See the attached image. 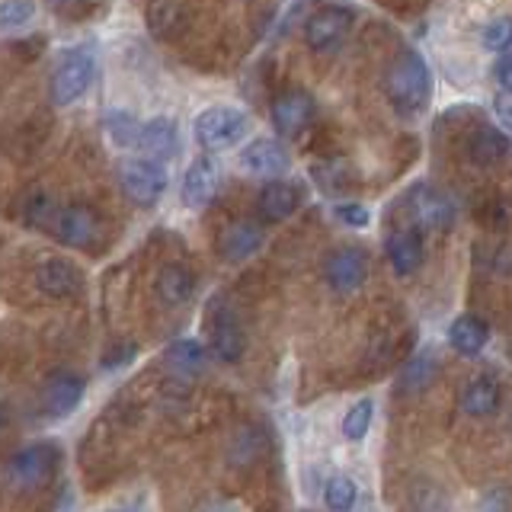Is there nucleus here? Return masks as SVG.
Here are the masks:
<instances>
[{
    "label": "nucleus",
    "mask_w": 512,
    "mask_h": 512,
    "mask_svg": "<svg viewBox=\"0 0 512 512\" xmlns=\"http://www.w3.org/2000/svg\"><path fill=\"white\" fill-rule=\"evenodd\" d=\"M336 218H340L346 228H365L368 221H372V215H368L365 205H356V202H343L336 205Z\"/></svg>",
    "instance_id": "7c9ffc66"
},
{
    "label": "nucleus",
    "mask_w": 512,
    "mask_h": 512,
    "mask_svg": "<svg viewBox=\"0 0 512 512\" xmlns=\"http://www.w3.org/2000/svg\"><path fill=\"white\" fill-rule=\"evenodd\" d=\"M247 132H250L247 112H240L234 106H208V109L199 112L196 122H192L196 144L205 151L237 148V144L247 138Z\"/></svg>",
    "instance_id": "f03ea898"
},
{
    "label": "nucleus",
    "mask_w": 512,
    "mask_h": 512,
    "mask_svg": "<svg viewBox=\"0 0 512 512\" xmlns=\"http://www.w3.org/2000/svg\"><path fill=\"white\" fill-rule=\"evenodd\" d=\"M349 29H352V13L346 7H320L304 23V39L317 52H330V48H336L349 36Z\"/></svg>",
    "instance_id": "6e6552de"
},
{
    "label": "nucleus",
    "mask_w": 512,
    "mask_h": 512,
    "mask_svg": "<svg viewBox=\"0 0 512 512\" xmlns=\"http://www.w3.org/2000/svg\"><path fill=\"white\" fill-rule=\"evenodd\" d=\"M493 112H496V122H500L506 132H512V93L503 90V96H496Z\"/></svg>",
    "instance_id": "2f4dec72"
},
{
    "label": "nucleus",
    "mask_w": 512,
    "mask_h": 512,
    "mask_svg": "<svg viewBox=\"0 0 512 512\" xmlns=\"http://www.w3.org/2000/svg\"><path fill=\"white\" fill-rule=\"evenodd\" d=\"M138 148L144 151V157L154 160H170L180 148V138H176V125L167 116H154L141 125L138 132Z\"/></svg>",
    "instance_id": "f3484780"
},
{
    "label": "nucleus",
    "mask_w": 512,
    "mask_h": 512,
    "mask_svg": "<svg viewBox=\"0 0 512 512\" xmlns=\"http://www.w3.org/2000/svg\"><path fill=\"white\" fill-rule=\"evenodd\" d=\"M388 263L394 269V276L407 279L410 272L423 263V240L413 228H404L397 231L391 240H388Z\"/></svg>",
    "instance_id": "6ab92c4d"
},
{
    "label": "nucleus",
    "mask_w": 512,
    "mask_h": 512,
    "mask_svg": "<svg viewBox=\"0 0 512 512\" xmlns=\"http://www.w3.org/2000/svg\"><path fill=\"white\" fill-rule=\"evenodd\" d=\"M96 77V58L87 48H71L58 58V68L52 77V103L71 106L84 96Z\"/></svg>",
    "instance_id": "39448f33"
},
{
    "label": "nucleus",
    "mask_w": 512,
    "mask_h": 512,
    "mask_svg": "<svg viewBox=\"0 0 512 512\" xmlns=\"http://www.w3.org/2000/svg\"><path fill=\"white\" fill-rule=\"evenodd\" d=\"M490 340V330L480 317L474 314H461L452 327H448V343H452L455 352H461V356H477L480 349L487 346Z\"/></svg>",
    "instance_id": "412c9836"
},
{
    "label": "nucleus",
    "mask_w": 512,
    "mask_h": 512,
    "mask_svg": "<svg viewBox=\"0 0 512 512\" xmlns=\"http://www.w3.org/2000/svg\"><path fill=\"white\" fill-rule=\"evenodd\" d=\"M58 461H61V448L55 442H32L20 448L16 455H10L7 471H4L7 484L16 490H36L55 474Z\"/></svg>",
    "instance_id": "7ed1b4c3"
},
{
    "label": "nucleus",
    "mask_w": 512,
    "mask_h": 512,
    "mask_svg": "<svg viewBox=\"0 0 512 512\" xmlns=\"http://www.w3.org/2000/svg\"><path fill=\"white\" fill-rule=\"evenodd\" d=\"M487 52H509L512 48V16H496L484 26V36H480Z\"/></svg>",
    "instance_id": "c756f323"
},
{
    "label": "nucleus",
    "mask_w": 512,
    "mask_h": 512,
    "mask_svg": "<svg viewBox=\"0 0 512 512\" xmlns=\"http://www.w3.org/2000/svg\"><path fill=\"white\" fill-rule=\"evenodd\" d=\"M36 288L45 298H71L80 292L84 285V272H80L71 260H61V256H52L36 269Z\"/></svg>",
    "instance_id": "f8f14e48"
},
{
    "label": "nucleus",
    "mask_w": 512,
    "mask_h": 512,
    "mask_svg": "<svg viewBox=\"0 0 512 512\" xmlns=\"http://www.w3.org/2000/svg\"><path fill=\"white\" fill-rule=\"evenodd\" d=\"M202 512H237V506H231V503H215V506H208Z\"/></svg>",
    "instance_id": "72a5a7b5"
},
{
    "label": "nucleus",
    "mask_w": 512,
    "mask_h": 512,
    "mask_svg": "<svg viewBox=\"0 0 512 512\" xmlns=\"http://www.w3.org/2000/svg\"><path fill=\"white\" fill-rule=\"evenodd\" d=\"M36 16L32 0H0V32H16L26 29Z\"/></svg>",
    "instance_id": "bb28decb"
},
{
    "label": "nucleus",
    "mask_w": 512,
    "mask_h": 512,
    "mask_svg": "<svg viewBox=\"0 0 512 512\" xmlns=\"http://www.w3.org/2000/svg\"><path fill=\"white\" fill-rule=\"evenodd\" d=\"M384 90H388L397 112H404V116L420 112L429 103V93H432V74H429L426 58L416 52V48H404V52L388 64Z\"/></svg>",
    "instance_id": "f257e3e1"
},
{
    "label": "nucleus",
    "mask_w": 512,
    "mask_h": 512,
    "mask_svg": "<svg viewBox=\"0 0 512 512\" xmlns=\"http://www.w3.org/2000/svg\"><path fill=\"white\" fill-rule=\"evenodd\" d=\"M356 496H359L356 484H352V480L343 477V474L330 477L327 487H324V503H327L330 512H349L352 506H356Z\"/></svg>",
    "instance_id": "a878e982"
},
{
    "label": "nucleus",
    "mask_w": 512,
    "mask_h": 512,
    "mask_svg": "<svg viewBox=\"0 0 512 512\" xmlns=\"http://www.w3.org/2000/svg\"><path fill=\"white\" fill-rule=\"evenodd\" d=\"M311 116H314V103L304 90H285L272 100V122H276L279 135L292 138V135L304 132Z\"/></svg>",
    "instance_id": "ddd939ff"
},
{
    "label": "nucleus",
    "mask_w": 512,
    "mask_h": 512,
    "mask_svg": "<svg viewBox=\"0 0 512 512\" xmlns=\"http://www.w3.org/2000/svg\"><path fill=\"white\" fill-rule=\"evenodd\" d=\"M208 346H212V356L218 362H237L244 356L247 340H244V330H240L234 311L224 304V298H215L208 304Z\"/></svg>",
    "instance_id": "423d86ee"
},
{
    "label": "nucleus",
    "mask_w": 512,
    "mask_h": 512,
    "mask_svg": "<svg viewBox=\"0 0 512 512\" xmlns=\"http://www.w3.org/2000/svg\"><path fill=\"white\" fill-rule=\"evenodd\" d=\"M48 231H52L55 240H61L64 247L84 250L96 244V237H100V218H96L87 205H64V208H55L52 221H48Z\"/></svg>",
    "instance_id": "0eeeda50"
},
{
    "label": "nucleus",
    "mask_w": 512,
    "mask_h": 512,
    "mask_svg": "<svg viewBox=\"0 0 512 512\" xmlns=\"http://www.w3.org/2000/svg\"><path fill=\"white\" fill-rule=\"evenodd\" d=\"M410 205H413V218L426 224V228H448V224L455 221L452 199L432 186H416Z\"/></svg>",
    "instance_id": "dca6fc26"
},
{
    "label": "nucleus",
    "mask_w": 512,
    "mask_h": 512,
    "mask_svg": "<svg viewBox=\"0 0 512 512\" xmlns=\"http://www.w3.org/2000/svg\"><path fill=\"white\" fill-rule=\"evenodd\" d=\"M167 365L176 375H199L205 365V349L196 340H176L167 346Z\"/></svg>",
    "instance_id": "b1692460"
},
{
    "label": "nucleus",
    "mask_w": 512,
    "mask_h": 512,
    "mask_svg": "<svg viewBox=\"0 0 512 512\" xmlns=\"http://www.w3.org/2000/svg\"><path fill=\"white\" fill-rule=\"evenodd\" d=\"M509 154V138L503 132H496V128H480L471 138V157L477 164H500V160Z\"/></svg>",
    "instance_id": "5701e85b"
},
{
    "label": "nucleus",
    "mask_w": 512,
    "mask_h": 512,
    "mask_svg": "<svg viewBox=\"0 0 512 512\" xmlns=\"http://www.w3.org/2000/svg\"><path fill=\"white\" fill-rule=\"evenodd\" d=\"M48 4H55V7H61V4H68V0H48Z\"/></svg>",
    "instance_id": "f704fd0d"
},
{
    "label": "nucleus",
    "mask_w": 512,
    "mask_h": 512,
    "mask_svg": "<svg viewBox=\"0 0 512 512\" xmlns=\"http://www.w3.org/2000/svg\"><path fill=\"white\" fill-rule=\"evenodd\" d=\"M432 375H436V359H432V352H420V356L410 359V365L404 368L400 384H404V391H420L432 381Z\"/></svg>",
    "instance_id": "cd10ccee"
},
{
    "label": "nucleus",
    "mask_w": 512,
    "mask_h": 512,
    "mask_svg": "<svg viewBox=\"0 0 512 512\" xmlns=\"http://www.w3.org/2000/svg\"><path fill=\"white\" fill-rule=\"evenodd\" d=\"M192 292H196V276L180 266V263H170L160 269L157 276V295L164 304H170V308H180V304H186L192 298Z\"/></svg>",
    "instance_id": "aec40b11"
},
{
    "label": "nucleus",
    "mask_w": 512,
    "mask_h": 512,
    "mask_svg": "<svg viewBox=\"0 0 512 512\" xmlns=\"http://www.w3.org/2000/svg\"><path fill=\"white\" fill-rule=\"evenodd\" d=\"M106 132L109 138L119 144V148H132V144H138V132L141 125L135 122V116H128V112H109L106 116Z\"/></svg>",
    "instance_id": "c85d7f7f"
},
{
    "label": "nucleus",
    "mask_w": 512,
    "mask_h": 512,
    "mask_svg": "<svg viewBox=\"0 0 512 512\" xmlns=\"http://www.w3.org/2000/svg\"><path fill=\"white\" fill-rule=\"evenodd\" d=\"M372 413H375V404L372 400H356L349 410H346V416H343V436L349 439V442H362L365 436H368V426H372Z\"/></svg>",
    "instance_id": "393cba45"
},
{
    "label": "nucleus",
    "mask_w": 512,
    "mask_h": 512,
    "mask_svg": "<svg viewBox=\"0 0 512 512\" xmlns=\"http://www.w3.org/2000/svg\"><path fill=\"white\" fill-rule=\"evenodd\" d=\"M496 80L506 93H512V55H506L500 64H496Z\"/></svg>",
    "instance_id": "473e14b6"
},
{
    "label": "nucleus",
    "mask_w": 512,
    "mask_h": 512,
    "mask_svg": "<svg viewBox=\"0 0 512 512\" xmlns=\"http://www.w3.org/2000/svg\"><path fill=\"white\" fill-rule=\"evenodd\" d=\"M221 186V167L218 160H212L208 154L196 157L183 173V202L189 208H202L215 199V192Z\"/></svg>",
    "instance_id": "9d476101"
},
{
    "label": "nucleus",
    "mask_w": 512,
    "mask_h": 512,
    "mask_svg": "<svg viewBox=\"0 0 512 512\" xmlns=\"http://www.w3.org/2000/svg\"><path fill=\"white\" fill-rule=\"evenodd\" d=\"M260 247H263V231H260V224H253V221H234L218 237V250L228 263L250 260Z\"/></svg>",
    "instance_id": "2eb2a0df"
},
{
    "label": "nucleus",
    "mask_w": 512,
    "mask_h": 512,
    "mask_svg": "<svg viewBox=\"0 0 512 512\" xmlns=\"http://www.w3.org/2000/svg\"><path fill=\"white\" fill-rule=\"evenodd\" d=\"M119 183L125 189V196L141 208H151L164 199L167 192V170L164 160L154 157H128L119 164Z\"/></svg>",
    "instance_id": "20e7f679"
},
{
    "label": "nucleus",
    "mask_w": 512,
    "mask_h": 512,
    "mask_svg": "<svg viewBox=\"0 0 512 512\" xmlns=\"http://www.w3.org/2000/svg\"><path fill=\"white\" fill-rule=\"evenodd\" d=\"M298 205H301V192L295 183L272 180L263 186L260 202H256V212H260L263 221H285L288 215H295Z\"/></svg>",
    "instance_id": "a211bd4d"
},
{
    "label": "nucleus",
    "mask_w": 512,
    "mask_h": 512,
    "mask_svg": "<svg viewBox=\"0 0 512 512\" xmlns=\"http://www.w3.org/2000/svg\"><path fill=\"white\" fill-rule=\"evenodd\" d=\"M240 164L256 176H276L288 170V151L276 138H253L244 151H240Z\"/></svg>",
    "instance_id": "4468645a"
},
{
    "label": "nucleus",
    "mask_w": 512,
    "mask_h": 512,
    "mask_svg": "<svg viewBox=\"0 0 512 512\" xmlns=\"http://www.w3.org/2000/svg\"><path fill=\"white\" fill-rule=\"evenodd\" d=\"M84 378L74 375V372H55L52 378L45 381L42 388V410L45 416H52V420H61V416H68L71 410H77V404L84 400Z\"/></svg>",
    "instance_id": "9b49d317"
},
{
    "label": "nucleus",
    "mask_w": 512,
    "mask_h": 512,
    "mask_svg": "<svg viewBox=\"0 0 512 512\" xmlns=\"http://www.w3.org/2000/svg\"><path fill=\"white\" fill-rule=\"evenodd\" d=\"M458 404H461V413L477 416V420L480 416H490L496 407H500V384L493 378H474L464 384Z\"/></svg>",
    "instance_id": "4be33fe9"
},
{
    "label": "nucleus",
    "mask_w": 512,
    "mask_h": 512,
    "mask_svg": "<svg viewBox=\"0 0 512 512\" xmlns=\"http://www.w3.org/2000/svg\"><path fill=\"white\" fill-rule=\"evenodd\" d=\"M109 512H135V509H109Z\"/></svg>",
    "instance_id": "c9c22d12"
},
{
    "label": "nucleus",
    "mask_w": 512,
    "mask_h": 512,
    "mask_svg": "<svg viewBox=\"0 0 512 512\" xmlns=\"http://www.w3.org/2000/svg\"><path fill=\"white\" fill-rule=\"evenodd\" d=\"M365 276H368V256L359 247L333 250L324 263V279L333 292H340V295L356 292V288L365 282Z\"/></svg>",
    "instance_id": "1a4fd4ad"
}]
</instances>
